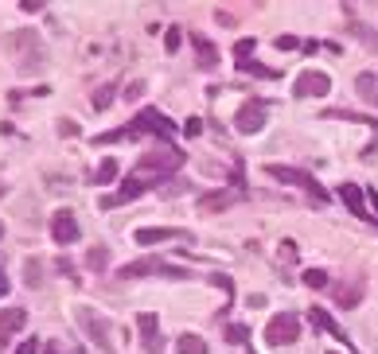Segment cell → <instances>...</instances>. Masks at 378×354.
Wrapping results in <instances>:
<instances>
[{
  "instance_id": "obj_35",
  "label": "cell",
  "mask_w": 378,
  "mask_h": 354,
  "mask_svg": "<svg viewBox=\"0 0 378 354\" xmlns=\"http://www.w3.org/2000/svg\"><path fill=\"white\" fill-rule=\"evenodd\" d=\"M59 273H63V276H70V280H79V276H74V265H70L67 257H59Z\"/></svg>"
},
{
  "instance_id": "obj_2",
  "label": "cell",
  "mask_w": 378,
  "mask_h": 354,
  "mask_svg": "<svg viewBox=\"0 0 378 354\" xmlns=\"http://www.w3.org/2000/svg\"><path fill=\"white\" fill-rule=\"evenodd\" d=\"M179 167H183V152L164 144V148H152V152H145L137 171H145V176L152 171V179H156V176H172V171H179Z\"/></svg>"
},
{
  "instance_id": "obj_30",
  "label": "cell",
  "mask_w": 378,
  "mask_h": 354,
  "mask_svg": "<svg viewBox=\"0 0 378 354\" xmlns=\"http://www.w3.org/2000/svg\"><path fill=\"white\" fill-rule=\"evenodd\" d=\"M234 55H238V59H249V55H254V40H238L234 43Z\"/></svg>"
},
{
  "instance_id": "obj_6",
  "label": "cell",
  "mask_w": 378,
  "mask_h": 354,
  "mask_svg": "<svg viewBox=\"0 0 378 354\" xmlns=\"http://www.w3.org/2000/svg\"><path fill=\"white\" fill-rule=\"evenodd\" d=\"M79 218L74 210H59V214H51V237H55V246H74L79 242Z\"/></svg>"
},
{
  "instance_id": "obj_14",
  "label": "cell",
  "mask_w": 378,
  "mask_h": 354,
  "mask_svg": "<svg viewBox=\"0 0 378 354\" xmlns=\"http://www.w3.org/2000/svg\"><path fill=\"white\" fill-rule=\"evenodd\" d=\"M339 203H343L355 218H370L367 199H363V187H355V183H339Z\"/></svg>"
},
{
  "instance_id": "obj_40",
  "label": "cell",
  "mask_w": 378,
  "mask_h": 354,
  "mask_svg": "<svg viewBox=\"0 0 378 354\" xmlns=\"http://www.w3.org/2000/svg\"><path fill=\"white\" fill-rule=\"evenodd\" d=\"M43 354H63V351H59V343H47V351Z\"/></svg>"
},
{
  "instance_id": "obj_17",
  "label": "cell",
  "mask_w": 378,
  "mask_h": 354,
  "mask_svg": "<svg viewBox=\"0 0 378 354\" xmlns=\"http://www.w3.org/2000/svg\"><path fill=\"white\" fill-rule=\"evenodd\" d=\"M336 300H339V307H355L363 300V276H355L347 288H336Z\"/></svg>"
},
{
  "instance_id": "obj_29",
  "label": "cell",
  "mask_w": 378,
  "mask_h": 354,
  "mask_svg": "<svg viewBox=\"0 0 378 354\" xmlns=\"http://www.w3.org/2000/svg\"><path fill=\"white\" fill-rule=\"evenodd\" d=\"M179 43H183V31H179V28L164 31V47H168V51H179Z\"/></svg>"
},
{
  "instance_id": "obj_9",
  "label": "cell",
  "mask_w": 378,
  "mask_h": 354,
  "mask_svg": "<svg viewBox=\"0 0 378 354\" xmlns=\"http://www.w3.org/2000/svg\"><path fill=\"white\" fill-rule=\"evenodd\" d=\"M261 125H265V106H261V101H246V106L238 109V117H234V128L246 133V137L261 133Z\"/></svg>"
},
{
  "instance_id": "obj_22",
  "label": "cell",
  "mask_w": 378,
  "mask_h": 354,
  "mask_svg": "<svg viewBox=\"0 0 378 354\" xmlns=\"http://www.w3.org/2000/svg\"><path fill=\"white\" fill-rule=\"evenodd\" d=\"M8 47H24V51H43V47H40V35H35V31H31V28L16 31V35H12V40H8Z\"/></svg>"
},
{
  "instance_id": "obj_38",
  "label": "cell",
  "mask_w": 378,
  "mask_h": 354,
  "mask_svg": "<svg viewBox=\"0 0 378 354\" xmlns=\"http://www.w3.org/2000/svg\"><path fill=\"white\" fill-rule=\"evenodd\" d=\"M277 47H281V51H293V47H300V43L293 40V35H281V40H277Z\"/></svg>"
},
{
  "instance_id": "obj_33",
  "label": "cell",
  "mask_w": 378,
  "mask_h": 354,
  "mask_svg": "<svg viewBox=\"0 0 378 354\" xmlns=\"http://www.w3.org/2000/svg\"><path fill=\"white\" fill-rule=\"evenodd\" d=\"M16 354H40V343H35V339H28V343L16 346Z\"/></svg>"
},
{
  "instance_id": "obj_31",
  "label": "cell",
  "mask_w": 378,
  "mask_h": 354,
  "mask_svg": "<svg viewBox=\"0 0 378 354\" xmlns=\"http://www.w3.org/2000/svg\"><path fill=\"white\" fill-rule=\"evenodd\" d=\"M140 94H145V82H140V78H137V82H129V86H125V98H129V101H137Z\"/></svg>"
},
{
  "instance_id": "obj_7",
  "label": "cell",
  "mask_w": 378,
  "mask_h": 354,
  "mask_svg": "<svg viewBox=\"0 0 378 354\" xmlns=\"http://www.w3.org/2000/svg\"><path fill=\"white\" fill-rule=\"evenodd\" d=\"M133 133H156V137H172V133H176V121H168L160 109H140L137 121H133Z\"/></svg>"
},
{
  "instance_id": "obj_28",
  "label": "cell",
  "mask_w": 378,
  "mask_h": 354,
  "mask_svg": "<svg viewBox=\"0 0 378 354\" xmlns=\"http://www.w3.org/2000/svg\"><path fill=\"white\" fill-rule=\"evenodd\" d=\"M227 339H230L234 346H242V343H249V331H246L242 323H230V327H227Z\"/></svg>"
},
{
  "instance_id": "obj_36",
  "label": "cell",
  "mask_w": 378,
  "mask_h": 354,
  "mask_svg": "<svg viewBox=\"0 0 378 354\" xmlns=\"http://www.w3.org/2000/svg\"><path fill=\"white\" fill-rule=\"evenodd\" d=\"M59 133H63V137H79V125H74V121H63Z\"/></svg>"
},
{
  "instance_id": "obj_18",
  "label": "cell",
  "mask_w": 378,
  "mask_h": 354,
  "mask_svg": "<svg viewBox=\"0 0 378 354\" xmlns=\"http://www.w3.org/2000/svg\"><path fill=\"white\" fill-rule=\"evenodd\" d=\"M176 354H211V346H207V339H199V335H179Z\"/></svg>"
},
{
  "instance_id": "obj_23",
  "label": "cell",
  "mask_w": 378,
  "mask_h": 354,
  "mask_svg": "<svg viewBox=\"0 0 378 354\" xmlns=\"http://www.w3.org/2000/svg\"><path fill=\"white\" fill-rule=\"evenodd\" d=\"M238 70L242 74H254V78H277L273 67H261V62H254V59H238Z\"/></svg>"
},
{
  "instance_id": "obj_24",
  "label": "cell",
  "mask_w": 378,
  "mask_h": 354,
  "mask_svg": "<svg viewBox=\"0 0 378 354\" xmlns=\"http://www.w3.org/2000/svg\"><path fill=\"white\" fill-rule=\"evenodd\" d=\"M113 98H117V86H98V90H94V98H90V106L101 113V109L113 106Z\"/></svg>"
},
{
  "instance_id": "obj_19",
  "label": "cell",
  "mask_w": 378,
  "mask_h": 354,
  "mask_svg": "<svg viewBox=\"0 0 378 354\" xmlns=\"http://www.w3.org/2000/svg\"><path fill=\"white\" fill-rule=\"evenodd\" d=\"M355 90H359V94H363V98L370 101V106H378V78L370 74V70H363V74L355 78Z\"/></svg>"
},
{
  "instance_id": "obj_20",
  "label": "cell",
  "mask_w": 378,
  "mask_h": 354,
  "mask_svg": "<svg viewBox=\"0 0 378 354\" xmlns=\"http://www.w3.org/2000/svg\"><path fill=\"white\" fill-rule=\"evenodd\" d=\"M168 237H179V230H137V246H156Z\"/></svg>"
},
{
  "instance_id": "obj_34",
  "label": "cell",
  "mask_w": 378,
  "mask_h": 354,
  "mask_svg": "<svg viewBox=\"0 0 378 354\" xmlns=\"http://www.w3.org/2000/svg\"><path fill=\"white\" fill-rule=\"evenodd\" d=\"M281 257H285V261H293V257H297V242H281Z\"/></svg>"
},
{
  "instance_id": "obj_12",
  "label": "cell",
  "mask_w": 378,
  "mask_h": 354,
  "mask_svg": "<svg viewBox=\"0 0 378 354\" xmlns=\"http://www.w3.org/2000/svg\"><path fill=\"white\" fill-rule=\"evenodd\" d=\"M191 47H195V67L199 70H215L219 67V47H215L203 31H191Z\"/></svg>"
},
{
  "instance_id": "obj_39",
  "label": "cell",
  "mask_w": 378,
  "mask_h": 354,
  "mask_svg": "<svg viewBox=\"0 0 378 354\" xmlns=\"http://www.w3.org/2000/svg\"><path fill=\"white\" fill-rule=\"evenodd\" d=\"M8 288H12V285H8V276H4V269H0V296H8Z\"/></svg>"
},
{
  "instance_id": "obj_13",
  "label": "cell",
  "mask_w": 378,
  "mask_h": 354,
  "mask_svg": "<svg viewBox=\"0 0 378 354\" xmlns=\"http://www.w3.org/2000/svg\"><path fill=\"white\" fill-rule=\"evenodd\" d=\"M242 203V187H230V191H215V195H203L199 199V210L211 214V210H227V207H238Z\"/></svg>"
},
{
  "instance_id": "obj_27",
  "label": "cell",
  "mask_w": 378,
  "mask_h": 354,
  "mask_svg": "<svg viewBox=\"0 0 378 354\" xmlns=\"http://www.w3.org/2000/svg\"><path fill=\"white\" fill-rule=\"evenodd\" d=\"M304 285L309 288H328V273H324V269H304Z\"/></svg>"
},
{
  "instance_id": "obj_43",
  "label": "cell",
  "mask_w": 378,
  "mask_h": 354,
  "mask_svg": "<svg viewBox=\"0 0 378 354\" xmlns=\"http://www.w3.org/2000/svg\"><path fill=\"white\" fill-rule=\"evenodd\" d=\"M328 354H336V351H328Z\"/></svg>"
},
{
  "instance_id": "obj_41",
  "label": "cell",
  "mask_w": 378,
  "mask_h": 354,
  "mask_svg": "<svg viewBox=\"0 0 378 354\" xmlns=\"http://www.w3.org/2000/svg\"><path fill=\"white\" fill-rule=\"evenodd\" d=\"M0 237H4V222H0Z\"/></svg>"
},
{
  "instance_id": "obj_4",
  "label": "cell",
  "mask_w": 378,
  "mask_h": 354,
  "mask_svg": "<svg viewBox=\"0 0 378 354\" xmlns=\"http://www.w3.org/2000/svg\"><path fill=\"white\" fill-rule=\"evenodd\" d=\"M265 339H269V346H293L300 339V315L297 312H281L277 319H269Z\"/></svg>"
},
{
  "instance_id": "obj_32",
  "label": "cell",
  "mask_w": 378,
  "mask_h": 354,
  "mask_svg": "<svg viewBox=\"0 0 378 354\" xmlns=\"http://www.w3.org/2000/svg\"><path fill=\"white\" fill-rule=\"evenodd\" d=\"M183 133H188V137H199V133H203V121H199V117H191L188 125H183Z\"/></svg>"
},
{
  "instance_id": "obj_1",
  "label": "cell",
  "mask_w": 378,
  "mask_h": 354,
  "mask_svg": "<svg viewBox=\"0 0 378 354\" xmlns=\"http://www.w3.org/2000/svg\"><path fill=\"white\" fill-rule=\"evenodd\" d=\"M74 319H79V327L86 331V339L98 346L101 354H121L117 343H113V323L98 312V307H86V304L74 307Z\"/></svg>"
},
{
  "instance_id": "obj_3",
  "label": "cell",
  "mask_w": 378,
  "mask_h": 354,
  "mask_svg": "<svg viewBox=\"0 0 378 354\" xmlns=\"http://www.w3.org/2000/svg\"><path fill=\"white\" fill-rule=\"evenodd\" d=\"M269 179H277V183H289V187H300V191H309L316 203H328V195L320 191V183L309 176V171H300V167H285V164H269L265 167Z\"/></svg>"
},
{
  "instance_id": "obj_8",
  "label": "cell",
  "mask_w": 378,
  "mask_h": 354,
  "mask_svg": "<svg viewBox=\"0 0 378 354\" xmlns=\"http://www.w3.org/2000/svg\"><path fill=\"white\" fill-rule=\"evenodd\" d=\"M152 273H164V276H183L179 269L164 265L160 257H145V261H133V265H121V280H133V276H152Z\"/></svg>"
},
{
  "instance_id": "obj_16",
  "label": "cell",
  "mask_w": 378,
  "mask_h": 354,
  "mask_svg": "<svg viewBox=\"0 0 378 354\" xmlns=\"http://www.w3.org/2000/svg\"><path fill=\"white\" fill-rule=\"evenodd\" d=\"M309 319H312V323H316V327H324V331H328V335H336L339 343H347V335L339 331V323H336V319H331L328 312H324V307H312V312H309Z\"/></svg>"
},
{
  "instance_id": "obj_11",
  "label": "cell",
  "mask_w": 378,
  "mask_h": 354,
  "mask_svg": "<svg viewBox=\"0 0 378 354\" xmlns=\"http://www.w3.org/2000/svg\"><path fill=\"white\" fill-rule=\"evenodd\" d=\"M28 327V307H0V346L12 343V335Z\"/></svg>"
},
{
  "instance_id": "obj_15",
  "label": "cell",
  "mask_w": 378,
  "mask_h": 354,
  "mask_svg": "<svg viewBox=\"0 0 378 354\" xmlns=\"http://www.w3.org/2000/svg\"><path fill=\"white\" fill-rule=\"evenodd\" d=\"M137 327H140V335H145V351H149V354H160V351H164V343L156 339V315L140 312V315H137Z\"/></svg>"
},
{
  "instance_id": "obj_26",
  "label": "cell",
  "mask_w": 378,
  "mask_h": 354,
  "mask_svg": "<svg viewBox=\"0 0 378 354\" xmlns=\"http://www.w3.org/2000/svg\"><path fill=\"white\" fill-rule=\"evenodd\" d=\"M94 179H98V183H113V179H117V160H101Z\"/></svg>"
},
{
  "instance_id": "obj_37",
  "label": "cell",
  "mask_w": 378,
  "mask_h": 354,
  "mask_svg": "<svg viewBox=\"0 0 378 354\" xmlns=\"http://www.w3.org/2000/svg\"><path fill=\"white\" fill-rule=\"evenodd\" d=\"M363 199H367V203H370L367 210H375V214H370V218H378V191H367V195H363Z\"/></svg>"
},
{
  "instance_id": "obj_5",
  "label": "cell",
  "mask_w": 378,
  "mask_h": 354,
  "mask_svg": "<svg viewBox=\"0 0 378 354\" xmlns=\"http://www.w3.org/2000/svg\"><path fill=\"white\" fill-rule=\"evenodd\" d=\"M149 187H152V183H149V176H145V171H133V176L125 179V183H121L117 191H113V195H106V199H101V210H113V207H121V203H133V199H137V195H145Z\"/></svg>"
},
{
  "instance_id": "obj_25",
  "label": "cell",
  "mask_w": 378,
  "mask_h": 354,
  "mask_svg": "<svg viewBox=\"0 0 378 354\" xmlns=\"http://www.w3.org/2000/svg\"><path fill=\"white\" fill-rule=\"evenodd\" d=\"M86 265L94 269V273H101V269L110 265V249H106V246H90V253H86Z\"/></svg>"
},
{
  "instance_id": "obj_21",
  "label": "cell",
  "mask_w": 378,
  "mask_h": 354,
  "mask_svg": "<svg viewBox=\"0 0 378 354\" xmlns=\"http://www.w3.org/2000/svg\"><path fill=\"white\" fill-rule=\"evenodd\" d=\"M24 285H28V288H40V285H43V265H40V257H28V261H24Z\"/></svg>"
},
{
  "instance_id": "obj_10",
  "label": "cell",
  "mask_w": 378,
  "mask_h": 354,
  "mask_svg": "<svg viewBox=\"0 0 378 354\" xmlns=\"http://www.w3.org/2000/svg\"><path fill=\"white\" fill-rule=\"evenodd\" d=\"M331 90V78L324 70H304L297 78V98H324Z\"/></svg>"
},
{
  "instance_id": "obj_42",
  "label": "cell",
  "mask_w": 378,
  "mask_h": 354,
  "mask_svg": "<svg viewBox=\"0 0 378 354\" xmlns=\"http://www.w3.org/2000/svg\"><path fill=\"white\" fill-rule=\"evenodd\" d=\"M0 195H4V183H0Z\"/></svg>"
}]
</instances>
